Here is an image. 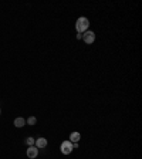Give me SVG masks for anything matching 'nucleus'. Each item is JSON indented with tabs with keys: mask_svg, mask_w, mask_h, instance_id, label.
Listing matches in <instances>:
<instances>
[{
	"mask_svg": "<svg viewBox=\"0 0 142 159\" xmlns=\"http://www.w3.org/2000/svg\"><path fill=\"white\" fill-rule=\"evenodd\" d=\"M88 26H90V21H88L87 17H80L76 23V29L78 34H83V33H85L88 30Z\"/></svg>",
	"mask_w": 142,
	"mask_h": 159,
	"instance_id": "1",
	"label": "nucleus"
},
{
	"mask_svg": "<svg viewBox=\"0 0 142 159\" xmlns=\"http://www.w3.org/2000/svg\"><path fill=\"white\" fill-rule=\"evenodd\" d=\"M87 44H92L95 41V33L91 32V30H87L85 33H83V37H81Z\"/></svg>",
	"mask_w": 142,
	"mask_h": 159,
	"instance_id": "2",
	"label": "nucleus"
},
{
	"mask_svg": "<svg viewBox=\"0 0 142 159\" xmlns=\"http://www.w3.org/2000/svg\"><path fill=\"white\" fill-rule=\"evenodd\" d=\"M60 149H61V152L64 153V155H70L71 152H73V144L70 142V141H64L63 144H61V146H60Z\"/></svg>",
	"mask_w": 142,
	"mask_h": 159,
	"instance_id": "3",
	"label": "nucleus"
},
{
	"mask_svg": "<svg viewBox=\"0 0 142 159\" xmlns=\"http://www.w3.org/2000/svg\"><path fill=\"white\" fill-rule=\"evenodd\" d=\"M38 155V148H36V146H29L27 148V156L29 158H36Z\"/></svg>",
	"mask_w": 142,
	"mask_h": 159,
	"instance_id": "4",
	"label": "nucleus"
},
{
	"mask_svg": "<svg viewBox=\"0 0 142 159\" xmlns=\"http://www.w3.org/2000/svg\"><path fill=\"white\" fill-rule=\"evenodd\" d=\"M47 146V139L45 138H38L37 141H36V148H45Z\"/></svg>",
	"mask_w": 142,
	"mask_h": 159,
	"instance_id": "5",
	"label": "nucleus"
},
{
	"mask_svg": "<svg viewBox=\"0 0 142 159\" xmlns=\"http://www.w3.org/2000/svg\"><path fill=\"white\" fill-rule=\"evenodd\" d=\"M80 138H81V135H80L78 132H73V134L70 135V142H71V144H78Z\"/></svg>",
	"mask_w": 142,
	"mask_h": 159,
	"instance_id": "6",
	"label": "nucleus"
},
{
	"mask_svg": "<svg viewBox=\"0 0 142 159\" xmlns=\"http://www.w3.org/2000/svg\"><path fill=\"white\" fill-rule=\"evenodd\" d=\"M26 125V121H24V118H16L14 119V127L17 128H22Z\"/></svg>",
	"mask_w": 142,
	"mask_h": 159,
	"instance_id": "7",
	"label": "nucleus"
},
{
	"mask_svg": "<svg viewBox=\"0 0 142 159\" xmlns=\"http://www.w3.org/2000/svg\"><path fill=\"white\" fill-rule=\"evenodd\" d=\"M27 122H29V125H36L37 124V118L36 117H30L27 119Z\"/></svg>",
	"mask_w": 142,
	"mask_h": 159,
	"instance_id": "8",
	"label": "nucleus"
},
{
	"mask_svg": "<svg viewBox=\"0 0 142 159\" xmlns=\"http://www.w3.org/2000/svg\"><path fill=\"white\" fill-rule=\"evenodd\" d=\"M26 144H27L29 146H33L34 144H36V141H34L33 138H27V139H26Z\"/></svg>",
	"mask_w": 142,
	"mask_h": 159,
	"instance_id": "9",
	"label": "nucleus"
},
{
	"mask_svg": "<svg viewBox=\"0 0 142 159\" xmlns=\"http://www.w3.org/2000/svg\"><path fill=\"white\" fill-rule=\"evenodd\" d=\"M0 114H1V109H0Z\"/></svg>",
	"mask_w": 142,
	"mask_h": 159,
	"instance_id": "10",
	"label": "nucleus"
}]
</instances>
